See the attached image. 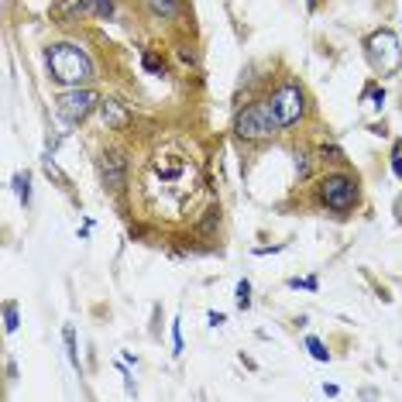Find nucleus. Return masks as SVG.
<instances>
[{"instance_id": "nucleus-1", "label": "nucleus", "mask_w": 402, "mask_h": 402, "mask_svg": "<svg viewBox=\"0 0 402 402\" xmlns=\"http://www.w3.org/2000/svg\"><path fill=\"white\" fill-rule=\"evenodd\" d=\"M45 66H49V76L59 86H86L93 79V59L73 42L49 45L45 49Z\"/></svg>"}, {"instance_id": "nucleus-2", "label": "nucleus", "mask_w": 402, "mask_h": 402, "mask_svg": "<svg viewBox=\"0 0 402 402\" xmlns=\"http://www.w3.org/2000/svg\"><path fill=\"white\" fill-rule=\"evenodd\" d=\"M316 203L323 210H330L334 217H347L354 214V207L361 203V189H357V179L351 172H330L320 179L316 186Z\"/></svg>"}, {"instance_id": "nucleus-3", "label": "nucleus", "mask_w": 402, "mask_h": 402, "mask_svg": "<svg viewBox=\"0 0 402 402\" xmlns=\"http://www.w3.org/2000/svg\"><path fill=\"white\" fill-rule=\"evenodd\" d=\"M279 131H282V124H279V117H275V110H272L268 100L248 103V107L238 110V117H234V134L244 138V141H268V138H275Z\"/></svg>"}, {"instance_id": "nucleus-4", "label": "nucleus", "mask_w": 402, "mask_h": 402, "mask_svg": "<svg viewBox=\"0 0 402 402\" xmlns=\"http://www.w3.org/2000/svg\"><path fill=\"white\" fill-rule=\"evenodd\" d=\"M55 110L66 124H83L93 110H100V97L86 86H66L59 97H55Z\"/></svg>"}, {"instance_id": "nucleus-5", "label": "nucleus", "mask_w": 402, "mask_h": 402, "mask_svg": "<svg viewBox=\"0 0 402 402\" xmlns=\"http://www.w3.org/2000/svg\"><path fill=\"white\" fill-rule=\"evenodd\" d=\"M268 103H272V110H275L282 131L292 127V124H299L303 114H306V93H303L299 83H282V86L268 97Z\"/></svg>"}, {"instance_id": "nucleus-6", "label": "nucleus", "mask_w": 402, "mask_h": 402, "mask_svg": "<svg viewBox=\"0 0 402 402\" xmlns=\"http://www.w3.org/2000/svg\"><path fill=\"white\" fill-rule=\"evenodd\" d=\"M364 49H368V59H371V66H375L378 73H385V76H392V73H395V69L402 66V52H399V42H395V35H392L388 28H381V32L368 35Z\"/></svg>"}, {"instance_id": "nucleus-7", "label": "nucleus", "mask_w": 402, "mask_h": 402, "mask_svg": "<svg viewBox=\"0 0 402 402\" xmlns=\"http://www.w3.org/2000/svg\"><path fill=\"white\" fill-rule=\"evenodd\" d=\"M100 175H103V186L110 192H124L127 186V158L121 148H103L100 155Z\"/></svg>"}, {"instance_id": "nucleus-8", "label": "nucleus", "mask_w": 402, "mask_h": 402, "mask_svg": "<svg viewBox=\"0 0 402 402\" xmlns=\"http://www.w3.org/2000/svg\"><path fill=\"white\" fill-rule=\"evenodd\" d=\"M114 0H59V18L79 21V18H110Z\"/></svg>"}, {"instance_id": "nucleus-9", "label": "nucleus", "mask_w": 402, "mask_h": 402, "mask_svg": "<svg viewBox=\"0 0 402 402\" xmlns=\"http://www.w3.org/2000/svg\"><path fill=\"white\" fill-rule=\"evenodd\" d=\"M100 117H103L107 131H127V127L134 124V114H131L121 100H114V97L100 100Z\"/></svg>"}, {"instance_id": "nucleus-10", "label": "nucleus", "mask_w": 402, "mask_h": 402, "mask_svg": "<svg viewBox=\"0 0 402 402\" xmlns=\"http://www.w3.org/2000/svg\"><path fill=\"white\" fill-rule=\"evenodd\" d=\"M145 8L151 11V18L158 21H175L182 11V0H145Z\"/></svg>"}, {"instance_id": "nucleus-11", "label": "nucleus", "mask_w": 402, "mask_h": 402, "mask_svg": "<svg viewBox=\"0 0 402 402\" xmlns=\"http://www.w3.org/2000/svg\"><path fill=\"white\" fill-rule=\"evenodd\" d=\"M62 344H66V357H69V364L79 371V347H76V330L66 323L62 327Z\"/></svg>"}, {"instance_id": "nucleus-12", "label": "nucleus", "mask_w": 402, "mask_h": 402, "mask_svg": "<svg viewBox=\"0 0 402 402\" xmlns=\"http://www.w3.org/2000/svg\"><path fill=\"white\" fill-rule=\"evenodd\" d=\"M14 192H18V199L25 207L32 203V172H18L14 175Z\"/></svg>"}, {"instance_id": "nucleus-13", "label": "nucleus", "mask_w": 402, "mask_h": 402, "mask_svg": "<svg viewBox=\"0 0 402 402\" xmlns=\"http://www.w3.org/2000/svg\"><path fill=\"white\" fill-rule=\"evenodd\" d=\"M18 323H21V316H18V303H14V299H8V303H4V330H8V334H14V330H18Z\"/></svg>"}, {"instance_id": "nucleus-14", "label": "nucleus", "mask_w": 402, "mask_h": 402, "mask_svg": "<svg viewBox=\"0 0 402 402\" xmlns=\"http://www.w3.org/2000/svg\"><path fill=\"white\" fill-rule=\"evenodd\" d=\"M234 299H238V306H241V310H251V282H248V279H241V282H238Z\"/></svg>"}, {"instance_id": "nucleus-15", "label": "nucleus", "mask_w": 402, "mask_h": 402, "mask_svg": "<svg viewBox=\"0 0 402 402\" xmlns=\"http://www.w3.org/2000/svg\"><path fill=\"white\" fill-rule=\"evenodd\" d=\"M306 351H310L316 361H330V351H327V344H323L320 337H306Z\"/></svg>"}, {"instance_id": "nucleus-16", "label": "nucleus", "mask_w": 402, "mask_h": 402, "mask_svg": "<svg viewBox=\"0 0 402 402\" xmlns=\"http://www.w3.org/2000/svg\"><path fill=\"white\" fill-rule=\"evenodd\" d=\"M141 66H145V73H155V76L165 73V66H162V59H158L155 52H145V55H141Z\"/></svg>"}, {"instance_id": "nucleus-17", "label": "nucleus", "mask_w": 402, "mask_h": 402, "mask_svg": "<svg viewBox=\"0 0 402 402\" xmlns=\"http://www.w3.org/2000/svg\"><path fill=\"white\" fill-rule=\"evenodd\" d=\"M320 158H323V162H344V151H340L337 145H323V148H320Z\"/></svg>"}, {"instance_id": "nucleus-18", "label": "nucleus", "mask_w": 402, "mask_h": 402, "mask_svg": "<svg viewBox=\"0 0 402 402\" xmlns=\"http://www.w3.org/2000/svg\"><path fill=\"white\" fill-rule=\"evenodd\" d=\"M217 224H221V207H210V210H207V221H203V231L210 234Z\"/></svg>"}, {"instance_id": "nucleus-19", "label": "nucleus", "mask_w": 402, "mask_h": 402, "mask_svg": "<svg viewBox=\"0 0 402 402\" xmlns=\"http://www.w3.org/2000/svg\"><path fill=\"white\" fill-rule=\"evenodd\" d=\"M296 175H299V179L310 175V155H296Z\"/></svg>"}, {"instance_id": "nucleus-20", "label": "nucleus", "mask_w": 402, "mask_h": 402, "mask_svg": "<svg viewBox=\"0 0 402 402\" xmlns=\"http://www.w3.org/2000/svg\"><path fill=\"white\" fill-rule=\"evenodd\" d=\"M392 172H395V179H402V145H395V151H392Z\"/></svg>"}, {"instance_id": "nucleus-21", "label": "nucleus", "mask_w": 402, "mask_h": 402, "mask_svg": "<svg viewBox=\"0 0 402 402\" xmlns=\"http://www.w3.org/2000/svg\"><path fill=\"white\" fill-rule=\"evenodd\" d=\"M289 286H292V289H310V292H313V289H316V279H289Z\"/></svg>"}, {"instance_id": "nucleus-22", "label": "nucleus", "mask_w": 402, "mask_h": 402, "mask_svg": "<svg viewBox=\"0 0 402 402\" xmlns=\"http://www.w3.org/2000/svg\"><path fill=\"white\" fill-rule=\"evenodd\" d=\"M172 347H175V354H182V330H179V320L172 323Z\"/></svg>"}, {"instance_id": "nucleus-23", "label": "nucleus", "mask_w": 402, "mask_h": 402, "mask_svg": "<svg viewBox=\"0 0 402 402\" xmlns=\"http://www.w3.org/2000/svg\"><path fill=\"white\" fill-rule=\"evenodd\" d=\"M221 323H227V316L224 313H210V327H221Z\"/></svg>"}]
</instances>
